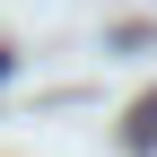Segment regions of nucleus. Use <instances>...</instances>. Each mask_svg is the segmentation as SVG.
Returning a JSON list of instances; mask_svg holds the SVG:
<instances>
[{
    "label": "nucleus",
    "instance_id": "1",
    "mask_svg": "<svg viewBox=\"0 0 157 157\" xmlns=\"http://www.w3.org/2000/svg\"><path fill=\"white\" fill-rule=\"evenodd\" d=\"M157 148V96H140V113H131V157Z\"/></svg>",
    "mask_w": 157,
    "mask_h": 157
}]
</instances>
